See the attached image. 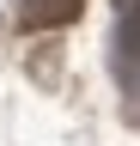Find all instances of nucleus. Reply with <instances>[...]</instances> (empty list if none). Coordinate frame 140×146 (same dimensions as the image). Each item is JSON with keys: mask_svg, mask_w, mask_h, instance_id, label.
<instances>
[{"mask_svg": "<svg viewBox=\"0 0 140 146\" xmlns=\"http://www.w3.org/2000/svg\"><path fill=\"white\" fill-rule=\"evenodd\" d=\"M79 6H85V0H19V18H25L31 31H55V25H67Z\"/></svg>", "mask_w": 140, "mask_h": 146, "instance_id": "f03ea898", "label": "nucleus"}, {"mask_svg": "<svg viewBox=\"0 0 140 146\" xmlns=\"http://www.w3.org/2000/svg\"><path fill=\"white\" fill-rule=\"evenodd\" d=\"M116 73H122L128 85L140 79V0L122 12V31H116Z\"/></svg>", "mask_w": 140, "mask_h": 146, "instance_id": "f257e3e1", "label": "nucleus"}]
</instances>
